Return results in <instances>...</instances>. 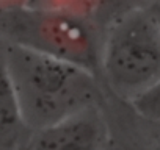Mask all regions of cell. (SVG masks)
Wrapping results in <instances>:
<instances>
[{
    "mask_svg": "<svg viewBox=\"0 0 160 150\" xmlns=\"http://www.w3.org/2000/svg\"><path fill=\"white\" fill-rule=\"evenodd\" d=\"M0 50L28 131L107 100L101 78L82 66L2 41Z\"/></svg>",
    "mask_w": 160,
    "mask_h": 150,
    "instance_id": "obj_1",
    "label": "cell"
},
{
    "mask_svg": "<svg viewBox=\"0 0 160 150\" xmlns=\"http://www.w3.org/2000/svg\"><path fill=\"white\" fill-rule=\"evenodd\" d=\"M0 41L82 66L99 77L102 28L91 16L25 3L0 7Z\"/></svg>",
    "mask_w": 160,
    "mask_h": 150,
    "instance_id": "obj_2",
    "label": "cell"
},
{
    "mask_svg": "<svg viewBox=\"0 0 160 150\" xmlns=\"http://www.w3.org/2000/svg\"><path fill=\"white\" fill-rule=\"evenodd\" d=\"M99 78L108 96L126 103L160 80V33L148 10L104 27Z\"/></svg>",
    "mask_w": 160,
    "mask_h": 150,
    "instance_id": "obj_3",
    "label": "cell"
},
{
    "mask_svg": "<svg viewBox=\"0 0 160 150\" xmlns=\"http://www.w3.org/2000/svg\"><path fill=\"white\" fill-rule=\"evenodd\" d=\"M21 150H113L105 102L30 131Z\"/></svg>",
    "mask_w": 160,
    "mask_h": 150,
    "instance_id": "obj_4",
    "label": "cell"
},
{
    "mask_svg": "<svg viewBox=\"0 0 160 150\" xmlns=\"http://www.w3.org/2000/svg\"><path fill=\"white\" fill-rule=\"evenodd\" d=\"M105 106L116 117L115 122L108 117L113 150H160V125L141 119L126 102L108 97V94Z\"/></svg>",
    "mask_w": 160,
    "mask_h": 150,
    "instance_id": "obj_5",
    "label": "cell"
},
{
    "mask_svg": "<svg viewBox=\"0 0 160 150\" xmlns=\"http://www.w3.org/2000/svg\"><path fill=\"white\" fill-rule=\"evenodd\" d=\"M28 133L22 122L0 50V150H21Z\"/></svg>",
    "mask_w": 160,
    "mask_h": 150,
    "instance_id": "obj_6",
    "label": "cell"
},
{
    "mask_svg": "<svg viewBox=\"0 0 160 150\" xmlns=\"http://www.w3.org/2000/svg\"><path fill=\"white\" fill-rule=\"evenodd\" d=\"M155 0H99L94 10V21L104 30V27L113 19L137 10L149 8Z\"/></svg>",
    "mask_w": 160,
    "mask_h": 150,
    "instance_id": "obj_7",
    "label": "cell"
},
{
    "mask_svg": "<svg viewBox=\"0 0 160 150\" xmlns=\"http://www.w3.org/2000/svg\"><path fill=\"white\" fill-rule=\"evenodd\" d=\"M127 105L141 119L160 125V80L127 102Z\"/></svg>",
    "mask_w": 160,
    "mask_h": 150,
    "instance_id": "obj_8",
    "label": "cell"
},
{
    "mask_svg": "<svg viewBox=\"0 0 160 150\" xmlns=\"http://www.w3.org/2000/svg\"><path fill=\"white\" fill-rule=\"evenodd\" d=\"M25 5L50 10H64L93 17L96 10V0H25Z\"/></svg>",
    "mask_w": 160,
    "mask_h": 150,
    "instance_id": "obj_9",
    "label": "cell"
},
{
    "mask_svg": "<svg viewBox=\"0 0 160 150\" xmlns=\"http://www.w3.org/2000/svg\"><path fill=\"white\" fill-rule=\"evenodd\" d=\"M146 10H148V13L151 14L152 21L155 22V25H157V28H158V33H160V0H155V2H154L149 8H146Z\"/></svg>",
    "mask_w": 160,
    "mask_h": 150,
    "instance_id": "obj_10",
    "label": "cell"
},
{
    "mask_svg": "<svg viewBox=\"0 0 160 150\" xmlns=\"http://www.w3.org/2000/svg\"><path fill=\"white\" fill-rule=\"evenodd\" d=\"M98 2H99V0H96V5H98Z\"/></svg>",
    "mask_w": 160,
    "mask_h": 150,
    "instance_id": "obj_11",
    "label": "cell"
}]
</instances>
